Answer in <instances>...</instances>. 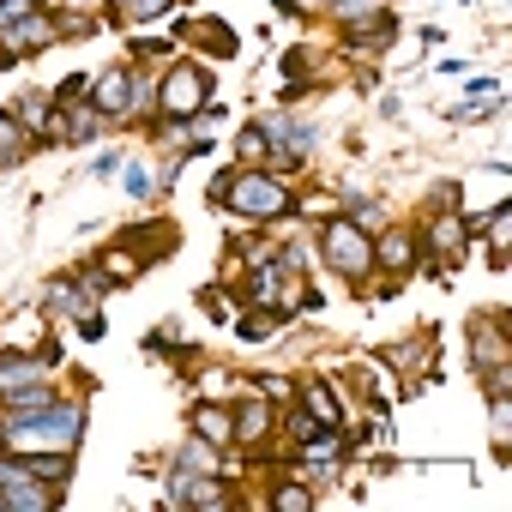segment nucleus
<instances>
[{
    "label": "nucleus",
    "instance_id": "nucleus-1",
    "mask_svg": "<svg viewBox=\"0 0 512 512\" xmlns=\"http://www.w3.org/2000/svg\"><path fill=\"white\" fill-rule=\"evenodd\" d=\"M79 428H85V410L79 404H43V410H31V416H0V446L7 452H49V446H73L79 440Z\"/></svg>",
    "mask_w": 512,
    "mask_h": 512
},
{
    "label": "nucleus",
    "instance_id": "nucleus-2",
    "mask_svg": "<svg viewBox=\"0 0 512 512\" xmlns=\"http://www.w3.org/2000/svg\"><path fill=\"white\" fill-rule=\"evenodd\" d=\"M223 205H235L241 217H284V211H296L290 205V187L272 169H247V175L223 181Z\"/></svg>",
    "mask_w": 512,
    "mask_h": 512
},
{
    "label": "nucleus",
    "instance_id": "nucleus-3",
    "mask_svg": "<svg viewBox=\"0 0 512 512\" xmlns=\"http://www.w3.org/2000/svg\"><path fill=\"white\" fill-rule=\"evenodd\" d=\"M320 253H326V266H332V272H344V278H362V272L374 266V241H368V229H362L356 217H338V223H326V235H320Z\"/></svg>",
    "mask_w": 512,
    "mask_h": 512
},
{
    "label": "nucleus",
    "instance_id": "nucleus-4",
    "mask_svg": "<svg viewBox=\"0 0 512 512\" xmlns=\"http://www.w3.org/2000/svg\"><path fill=\"white\" fill-rule=\"evenodd\" d=\"M55 500H61V488H49L25 464H0V506L7 512H49Z\"/></svg>",
    "mask_w": 512,
    "mask_h": 512
},
{
    "label": "nucleus",
    "instance_id": "nucleus-5",
    "mask_svg": "<svg viewBox=\"0 0 512 512\" xmlns=\"http://www.w3.org/2000/svg\"><path fill=\"white\" fill-rule=\"evenodd\" d=\"M163 109L175 115V121H187V115H199L205 109V97H211V79L199 73V67H175V73H163Z\"/></svg>",
    "mask_w": 512,
    "mask_h": 512
},
{
    "label": "nucleus",
    "instance_id": "nucleus-6",
    "mask_svg": "<svg viewBox=\"0 0 512 512\" xmlns=\"http://www.w3.org/2000/svg\"><path fill=\"white\" fill-rule=\"evenodd\" d=\"M61 31L31 7V13H19V19H7V31H0V55H37V49H49Z\"/></svg>",
    "mask_w": 512,
    "mask_h": 512
},
{
    "label": "nucleus",
    "instance_id": "nucleus-7",
    "mask_svg": "<svg viewBox=\"0 0 512 512\" xmlns=\"http://www.w3.org/2000/svg\"><path fill=\"white\" fill-rule=\"evenodd\" d=\"M91 109L103 115H133V73H103L91 85Z\"/></svg>",
    "mask_w": 512,
    "mask_h": 512
},
{
    "label": "nucleus",
    "instance_id": "nucleus-8",
    "mask_svg": "<svg viewBox=\"0 0 512 512\" xmlns=\"http://www.w3.org/2000/svg\"><path fill=\"white\" fill-rule=\"evenodd\" d=\"M344 458V440H338V428H314L308 440H302V464L308 470H332Z\"/></svg>",
    "mask_w": 512,
    "mask_h": 512
},
{
    "label": "nucleus",
    "instance_id": "nucleus-9",
    "mask_svg": "<svg viewBox=\"0 0 512 512\" xmlns=\"http://www.w3.org/2000/svg\"><path fill=\"white\" fill-rule=\"evenodd\" d=\"M410 253H416L410 229H386V235L374 241V266H386V272H404V266H410Z\"/></svg>",
    "mask_w": 512,
    "mask_h": 512
},
{
    "label": "nucleus",
    "instance_id": "nucleus-10",
    "mask_svg": "<svg viewBox=\"0 0 512 512\" xmlns=\"http://www.w3.org/2000/svg\"><path fill=\"white\" fill-rule=\"evenodd\" d=\"M31 380H43V368H37L31 356H19V350L0 356V398H13V392H19V386H31Z\"/></svg>",
    "mask_w": 512,
    "mask_h": 512
},
{
    "label": "nucleus",
    "instance_id": "nucleus-11",
    "mask_svg": "<svg viewBox=\"0 0 512 512\" xmlns=\"http://www.w3.org/2000/svg\"><path fill=\"white\" fill-rule=\"evenodd\" d=\"M193 434H199V440H211V446H229V440H235V422H229V410L199 404V410H193Z\"/></svg>",
    "mask_w": 512,
    "mask_h": 512
},
{
    "label": "nucleus",
    "instance_id": "nucleus-12",
    "mask_svg": "<svg viewBox=\"0 0 512 512\" xmlns=\"http://www.w3.org/2000/svg\"><path fill=\"white\" fill-rule=\"evenodd\" d=\"M169 494H175V500H193V506H217V500H223V488H217L211 476H193V470L169 476Z\"/></svg>",
    "mask_w": 512,
    "mask_h": 512
},
{
    "label": "nucleus",
    "instance_id": "nucleus-13",
    "mask_svg": "<svg viewBox=\"0 0 512 512\" xmlns=\"http://www.w3.org/2000/svg\"><path fill=\"white\" fill-rule=\"evenodd\" d=\"M302 410H308V416H314L320 428H338V422H344V410H338V398H332V386H320V380L308 386V398H302Z\"/></svg>",
    "mask_w": 512,
    "mask_h": 512
},
{
    "label": "nucleus",
    "instance_id": "nucleus-14",
    "mask_svg": "<svg viewBox=\"0 0 512 512\" xmlns=\"http://www.w3.org/2000/svg\"><path fill=\"white\" fill-rule=\"evenodd\" d=\"M175 464H181V470H193V476H217V470H223V464H217V446H211V440H199V434L181 446V458H175Z\"/></svg>",
    "mask_w": 512,
    "mask_h": 512
},
{
    "label": "nucleus",
    "instance_id": "nucleus-15",
    "mask_svg": "<svg viewBox=\"0 0 512 512\" xmlns=\"http://www.w3.org/2000/svg\"><path fill=\"white\" fill-rule=\"evenodd\" d=\"M229 422H235V440H260L266 422H272V410L266 404H241V410H229Z\"/></svg>",
    "mask_w": 512,
    "mask_h": 512
},
{
    "label": "nucleus",
    "instance_id": "nucleus-16",
    "mask_svg": "<svg viewBox=\"0 0 512 512\" xmlns=\"http://www.w3.org/2000/svg\"><path fill=\"white\" fill-rule=\"evenodd\" d=\"M25 157V127H19V115H0V169H13Z\"/></svg>",
    "mask_w": 512,
    "mask_h": 512
},
{
    "label": "nucleus",
    "instance_id": "nucleus-17",
    "mask_svg": "<svg viewBox=\"0 0 512 512\" xmlns=\"http://www.w3.org/2000/svg\"><path fill=\"white\" fill-rule=\"evenodd\" d=\"M13 115H19V127H25V133H31V127H49V97H25Z\"/></svg>",
    "mask_w": 512,
    "mask_h": 512
},
{
    "label": "nucleus",
    "instance_id": "nucleus-18",
    "mask_svg": "<svg viewBox=\"0 0 512 512\" xmlns=\"http://www.w3.org/2000/svg\"><path fill=\"white\" fill-rule=\"evenodd\" d=\"M488 416H494V440L506 446V434H512V404H506V392H488Z\"/></svg>",
    "mask_w": 512,
    "mask_h": 512
},
{
    "label": "nucleus",
    "instance_id": "nucleus-19",
    "mask_svg": "<svg viewBox=\"0 0 512 512\" xmlns=\"http://www.w3.org/2000/svg\"><path fill=\"white\" fill-rule=\"evenodd\" d=\"M278 326H284L278 314H247V320H241V338H247V344H260V338H272Z\"/></svg>",
    "mask_w": 512,
    "mask_h": 512
},
{
    "label": "nucleus",
    "instance_id": "nucleus-20",
    "mask_svg": "<svg viewBox=\"0 0 512 512\" xmlns=\"http://www.w3.org/2000/svg\"><path fill=\"white\" fill-rule=\"evenodd\" d=\"M272 506H284V512H308V506H314V494H308L302 482H290V488H278V494H272Z\"/></svg>",
    "mask_w": 512,
    "mask_h": 512
},
{
    "label": "nucleus",
    "instance_id": "nucleus-21",
    "mask_svg": "<svg viewBox=\"0 0 512 512\" xmlns=\"http://www.w3.org/2000/svg\"><path fill=\"white\" fill-rule=\"evenodd\" d=\"M247 296H253V302H260V308H266V302H278V296H284V284H278V272H260V278H253V284H247Z\"/></svg>",
    "mask_w": 512,
    "mask_h": 512
},
{
    "label": "nucleus",
    "instance_id": "nucleus-22",
    "mask_svg": "<svg viewBox=\"0 0 512 512\" xmlns=\"http://www.w3.org/2000/svg\"><path fill=\"white\" fill-rule=\"evenodd\" d=\"M428 235H434V247H458V241H464V223H452V217H440V223H434Z\"/></svg>",
    "mask_w": 512,
    "mask_h": 512
},
{
    "label": "nucleus",
    "instance_id": "nucleus-23",
    "mask_svg": "<svg viewBox=\"0 0 512 512\" xmlns=\"http://www.w3.org/2000/svg\"><path fill=\"white\" fill-rule=\"evenodd\" d=\"M103 272L121 284V278H133V272H139V260H133V253H109V260H103Z\"/></svg>",
    "mask_w": 512,
    "mask_h": 512
},
{
    "label": "nucleus",
    "instance_id": "nucleus-24",
    "mask_svg": "<svg viewBox=\"0 0 512 512\" xmlns=\"http://www.w3.org/2000/svg\"><path fill=\"white\" fill-rule=\"evenodd\" d=\"M163 7H169V0H121V13H127V19H157Z\"/></svg>",
    "mask_w": 512,
    "mask_h": 512
},
{
    "label": "nucleus",
    "instance_id": "nucleus-25",
    "mask_svg": "<svg viewBox=\"0 0 512 512\" xmlns=\"http://www.w3.org/2000/svg\"><path fill=\"white\" fill-rule=\"evenodd\" d=\"M326 7H332L338 19H362V13H374V0H326Z\"/></svg>",
    "mask_w": 512,
    "mask_h": 512
},
{
    "label": "nucleus",
    "instance_id": "nucleus-26",
    "mask_svg": "<svg viewBox=\"0 0 512 512\" xmlns=\"http://www.w3.org/2000/svg\"><path fill=\"white\" fill-rule=\"evenodd\" d=\"M121 181H127V193H133V199H145V193H151V175H145V169H139V163H133V169H127V175H121Z\"/></svg>",
    "mask_w": 512,
    "mask_h": 512
}]
</instances>
